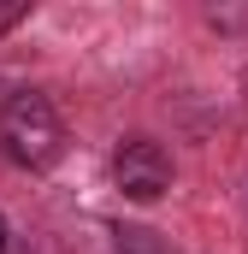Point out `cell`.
Returning <instances> with one entry per match:
<instances>
[{
    "mask_svg": "<svg viewBox=\"0 0 248 254\" xmlns=\"http://www.w3.org/2000/svg\"><path fill=\"white\" fill-rule=\"evenodd\" d=\"M0 254H6V219H0Z\"/></svg>",
    "mask_w": 248,
    "mask_h": 254,
    "instance_id": "obj_4",
    "label": "cell"
},
{
    "mask_svg": "<svg viewBox=\"0 0 248 254\" xmlns=\"http://www.w3.org/2000/svg\"><path fill=\"white\" fill-rule=\"evenodd\" d=\"M113 178H119V190L130 201H154V195H166V184H172V160H166L160 142L130 136L119 154H113Z\"/></svg>",
    "mask_w": 248,
    "mask_h": 254,
    "instance_id": "obj_2",
    "label": "cell"
},
{
    "mask_svg": "<svg viewBox=\"0 0 248 254\" xmlns=\"http://www.w3.org/2000/svg\"><path fill=\"white\" fill-rule=\"evenodd\" d=\"M0 142H6V154H12L18 166H30V172L54 166L60 148H65V130H60V113L48 107V95H36V89L12 95V101L0 107Z\"/></svg>",
    "mask_w": 248,
    "mask_h": 254,
    "instance_id": "obj_1",
    "label": "cell"
},
{
    "mask_svg": "<svg viewBox=\"0 0 248 254\" xmlns=\"http://www.w3.org/2000/svg\"><path fill=\"white\" fill-rule=\"evenodd\" d=\"M18 18H24V6H18V0H0V30H12Z\"/></svg>",
    "mask_w": 248,
    "mask_h": 254,
    "instance_id": "obj_3",
    "label": "cell"
}]
</instances>
